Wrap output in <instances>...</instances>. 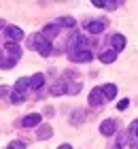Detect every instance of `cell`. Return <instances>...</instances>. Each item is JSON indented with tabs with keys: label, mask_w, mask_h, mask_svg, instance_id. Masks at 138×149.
<instances>
[{
	"label": "cell",
	"mask_w": 138,
	"mask_h": 149,
	"mask_svg": "<svg viewBox=\"0 0 138 149\" xmlns=\"http://www.w3.org/2000/svg\"><path fill=\"white\" fill-rule=\"evenodd\" d=\"M58 149H72V147H70V145H60Z\"/></svg>",
	"instance_id": "cell-28"
},
{
	"label": "cell",
	"mask_w": 138,
	"mask_h": 149,
	"mask_svg": "<svg viewBox=\"0 0 138 149\" xmlns=\"http://www.w3.org/2000/svg\"><path fill=\"white\" fill-rule=\"evenodd\" d=\"M81 90V83H66V94H77Z\"/></svg>",
	"instance_id": "cell-21"
},
{
	"label": "cell",
	"mask_w": 138,
	"mask_h": 149,
	"mask_svg": "<svg viewBox=\"0 0 138 149\" xmlns=\"http://www.w3.org/2000/svg\"><path fill=\"white\" fill-rule=\"evenodd\" d=\"M66 94V81H55L51 85V96H62Z\"/></svg>",
	"instance_id": "cell-14"
},
{
	"label": "cell",
	"mask_w": 138,
	"mask_h": 149,
	"mask_svg": "<svg viewBox=\"0 0 138 149\" xmlns=\"http://www.w3.org/2000/svg\"><path fill=\"white\" fill-rule=\"evenodd\" d=\"M117 145H119V147H123V145H126V134H121V136H119V141H117Z\"/></svg>",
	"instance_id": "cell-27"
},
{
	"label": "cell",
	"mask_w": 138,
	"mask_h": 149,
	"mask_svg": "<svg viewBox=\"0 0 138 149\" xmlns=\"http://www.w3.org/2000/svg\"><path fill=\"white\" fill-rule=\"evenodd\" d=\"M2 28H6V24H4V19H0V30Z\"/></svg>",
	"instance_id": "cell-29"
},
{
	"label": "cell",
	"mask_w": 138,
	"mask_h": 149,
	"mask_svg": "<svg viewBox=\"0 0 138 149\" xmlns=\"http://www.w3.org/2000/svg\"><path fill=\"white\" fill-rule=\"evenodd\" d=\"M4 34H6V38L11 40V43H19V40L24 38V30L21 28H17V26H6L4 28Z\"/></svg>",
	"instance_id": "cell-1"
},
{
	"label": "cell",
	"mask_w": 138,
	"mask_h": 149,
	"mask_svg": "<svg viewBox=\"0 0 138 149\" xmlns=\"http://www.w3.org/2000/svg\"><path fill=\"white\" fill-rule=\"evenodd\" d=\"M104 28H106V22H104V19H89V22L85 24V30L92 32V34H100Z\"/></svg>",
	"instance_id": "cell-2"
},
{
	"label": "cell",
	"mask_w": 138,
	"mask_h": 149,
	"mask_svg": "<svg viewBox=\"0 0 138 149\" xmlns=\"http://www.w3.org/2000/svg\"><path fill=\"white\" fill-rule=\"evenodd\" d=\"M6 53H9V60L17 64V60L21 58V47L15 43H6Z\"/></svg>",
	"instance_id": "cell-7"
},
{
	"label": "cell",
	"mask_w": 138,
	"mask_h": 149,
	"mask_svg": "<svg viewBox=\"0 0 138 149\" xmlns=\"http://www.w3.org/2000/svg\"><path fill=\"white\" fill-rule=\"evenodd\" d=\"M128 107H130V98H123V100L117 102V109H119V111H126Z\"/></svg>",
	"instance_id": "cell-24"
},
{
	"label": "cell",
	"mask_w": 138,
	"mask_h": 149,
	"mask_svg": "<svg viewBox=\"0 0 138 149\" xmlns=\"http://www.w3.org/2000/svg\"><path fill=\"white\" fill-rule=\"evenodd\" d=\"M126 43H128V40H126L123 34H113V36H110V49H113L115 53L126 49Z\"/></svg>",
	"instance_id": "cell-6"
},
{
	"label": "cell",
	"mask_w": 138,
	"mask_h": 149,
	"mask_svg": "<svg viewBox=\"0 0 138 149\" xmlns=\"http://www.w3.org/2000/svg\"><path fill=\"white\" fill-rule=\"evenodd\" d=\"M40 34H43L47 40H51V38H55L60 34V26L58 24H47L45 28H43V32H40Z\"/></svg>",
	"instance_id": "cell-9"
},
{
	"label": "cell",
	"mask_w": 138,
	"mask_h": 149,
	"mask_svg": "<svg viewBox=\"0 0 138 149\" xmlns=\"http://www.w3.org/2000/svg\"><path fill=\"white\" fill-rule=\"evenodd\" d=\"M55 24H58V26H64V28H74V26H77L74 17H70V15H64V17H60Z\"/></svg>",
	"instance_id": "cell-16"
},
{
	"label": "cell",
	"mask_w": 138,
	"mask_h": 149,
	"mask_svg": "<svg viewBox=\"0 0 138 149\" xmlns=\"http://www.w3.org/2000/svg\"><path fill=\"white\" fill-rule=\"evenodd\" d=\"M70 58H72V62H81V64H87V62H92V60H94V56H92V51H89V49L74 51V53H70Z\"/></svg>",
	"instance_id": "cell-4"
},
{
	"label": "cell",
	"mask_w": 138,
	"mask_h": 149,
	"mask_svg": "<svg viewBox=\"0 0 138 149\" xmlns=\"http://www.w3.org/2000/svg\"><path fill=\"white\" fill-rule=\"evenodd\" d=\"M70 121H72V124H81V121H83V113H81V111L72 113V115H70Z\"/></svg>",
	"instance_id": "cell-22"
},
{
	"label": "cell",
	"mask_w": 138,
	"mask_h": 149,
	"mask_svg": "<svg viewBox=\"0 0 138 149\" xmlns=\"http://www.w3.org/2000/svg\"><path fill=\"white\" fill-rule=\"evenodd\" d=\"M132 149H138V141H134V143H132Z\"/></svg>",
	"instance_id": "cell-30"
},
{
	"label": "cell",
	"mask_w": 138,
	"mask_h": 149,
	"mask_svg": "<svg viewBox=\"0 0 138 149\" xmlns=\"http://www.w3.org/2000/svg\"><path fill=\"white\" fill-rule=\"evenodd\" d=\"M117 132V121L115 119H104L100 124V134H104V136H113Z\"/></svg>",
	"instance_id": "cell-5"
},
{
	"label": "cell",
	"mask_w": 138,
	"mask_h": 149,
	"mask_svg": "<svg viewBox=\"0 0 138 149\" xmlns=\"http://www.w3.org/2000/svg\"><path fill=\"white\" fill-rule=\"evenodd\" d=\"M40 113H32V115H26V117L21 119V126H26V128H34V126H38L40 124Z\"/></svg>",
	"instance_id": "cell-10"
},
{
	"label": "cell",
	"mask_w": 138,
	"mask_h": 149,
	"mask_svg": "<svg viewBox=\"0 0 138 149\" xmlns=\"http://www.w3.org/2000/svg\"><path fill=\"white\" fill-rule=\"evenodd\" d=\"M6 94H11V92H9V87H6V85H0V98L6 96Z\"/></svg>",
	"instance_id": "cell-26"
},
{
	"label": "cell",
	"mask_w": 138,
	"mask_h": 149,
	"mask_svg": "<svg viewBox=\"0 0 138 149\" xmlns=\"http://www.w3.org/2000/svg\"><path fill=\"white\" fill-rule=\"evenodd\" d=\"M51 134H53V128L51 126H40L36 130V139L38 141H47V139H51Z\"/></svg>",
	"instance_id": "cell-13"
},
{
	"label": "cell",
	"mask_w": 138,
	"mask_h": 149,
	"mask_svg": "<svg viewBox=\"0 0 138 149\" xmlns=\"http://www.w3.org/2000/svg\"><path fill=\"white\" fill-rule=\"evenodd\" d=\"M36 51H38L43 58H49L51 53H53V45H51L43 34H40V40H38V45H36Z\"/></svg>",
	"instance_id": "cell-3"
},
{
	"label": "cell",
	"mask_w": 138,
	"mask_h": 149,
	"mask_svg": "<svg viewBox=\"0 0 138 149\" xmlns=\"http://www.w3.org/2000/svg\"><path fill=\"white\" fill-rule=\"evenodd\" d=\"M128 134H132V136H138V119H134L132 124H130V132Z\"/></svg>",
	"instance_id": "cell-23"
},
{
	"label": "cell",
	"mask_w": 138,
	"mask_h": 149,
	"mask_svg": "<svg viewBox=\"0 0 138 149\" xmlns=\"http://www.w3.org/2000/svg\"><path fill=\"white\" fill-rule=\"evenodd\" d=\"M9 98H11V102H13V104H21L24 100H26L24 94H21V92H15V90L11 92V96H9Z\"/></svg>",
	"instance_id": "cell-19"
},
{
	"label": "cell",
	"mask_w": 138,
	"mask_h": 149,
	"mask_svg": "<svg viewBox=\"0 0 138 149\" xmlns=\"http://www.w3.org/2000/svg\"><path fill=\"white\" fill-rule=\"evenodd\" d=\"M100 60H102L104 64H113L115 60H117V53H115L113 49H106V51H102V53H100Z\"/></svg>",
	"instance_id": "cell-15"
},
{
	"label": "cell",
	"mask_w": 138,
	"mask_h": 149,
	"mask_svg": "<svg viewBox=\"0 0 138 149\" xmlns=\"http://www.w3.org/2000/svg\"><path fill=\"white\" fill-rule=\"evenodd\" d=\"M102 102H104L102 90H100V87H94V90L89 92V107H100Z\"/></svg>",
	"instance_id": "cell-8"
},
{
	"label": "cell",
	"mask_w": 138,
	"mask_h": 149,
	"mask_svg": "<svg viewBox=\"0 0 138 149\" xmlns=\"http://www.w3.org/2000/svg\"><path fill=\"white\" fill-rule=\"evenodd\" d=\"M100 90H102L104 100H113V98L117 96V85H115V83H106V85H102Z\"/></svg>",
	"instance_id": "cell-11"
},
{
	"label": "cell",
	"mask_w": 138,
	"mask_h": 149,
	"mask_svg": "<svg viewBox=\"0 0 138 149\" xmlns=\"http://www.w3.org/2000/svg\"><path fill=\"white\" fill-rule=\"evenodd\" d=\"M9 149H26V145L21 143V141H13V143L9 145Z\"/></svg>",
	"instance_id": "cell-25"
},
{
	"label": "cell",
	"mask_w": 138,
	"mask_h": 149,
	"mask_svg": "<svg viewBox=\"0 0 138 149\" xmlns=\"http://www.w3.org/2000/svg\"><path fill=\"white\" fill-rule=\"evenodd\" d=\"M0 66H2V51H0Z\"/></svg>",
	"instance_id": "cell-31"
},
{
	"label": "cell",
	"mask_w": 138,
	"mask_h": 149,
	"mask_svg": "<svg viewBox=\"0 0 138 149\" xmlns=\"http://www.w3.org/2000/svg\"><path fill=\"white\" fill-rule=\"evenodd\" d=\"M92 4L94 6H104V9H110V11L117 6V2H110V0H92Z\"/></svg>",
	"instance_id": "cell-18"
},
{
	"label": "cell",
	"mask_w": 138,
	"mask_h": 149,
	"mask_svg": "<svg viewBox=\"0 0 138 149\" xmlns=\"http://www.w3.org/2000/svg\"><path fill=\"white\" fill-rule=\"evenodd\" d=\"M43 85H45V74L43 72H36V74L30 77V87L32 90H40Z\"/></svg>",
	"instance_id": "cell-12"
},
{
	"label": "cell",
	"mask_w": 138,
	"mask_h": 149,
	"mask_svg": "<svg viewBox=\"0 0 138 149\" xmlns=\"http://www.w3.org/2000/svg\"><path fill=\"white\" fill-rule=\"evenodd\" d=\"M38 40H40V34H30L28 36V47H30V49H36Z\"/></svg>",
	"instance_id": "cell-20"
},
{
	"label": "cell",
	"mask_w": 138,
	"mask_h": 149,
	"mask_svg": "<svg viewBox=\"0 0 138 149\" xmlns=\"http://www.w3.org/2000/svg\"><path fill=\"white\" fill-rule=\"evenodd\" d=\"M28 87H30V79L28 77H21V79H17V83H15V92H26Z\"/></svg>",
	"instance_id": "cell-17"
}]
</instances>
